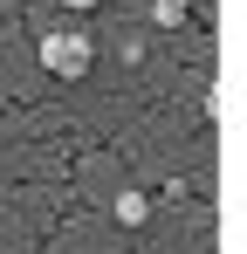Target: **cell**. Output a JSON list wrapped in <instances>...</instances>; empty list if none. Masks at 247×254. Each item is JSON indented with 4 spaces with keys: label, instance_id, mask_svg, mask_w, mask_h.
I'll return each mask as SVG.
<instances>
[{
    "label": "cell",
    "instance_id": "obj_1",
    "mask_svg": "<svg viewBox=\"0 0 247 254\" xmlns=\"http://www.w3.org/2000/svg\"><path fill=\"white\" fill-rule=\"evenodd\" d=\"M41 69L48 76H62V83H82L89 76V62H96V42L82 35V28H55V35H41Z\"/></svg>",
    "mask_w": 247,
    "mask_h": 254
},
{
    "label": "cell",
    "instance_id": "obj_4",
    "mask_svg": "<svg viewBox=\"0 0 247 254\" xmlns=\"http://www.w3.org/2000/svg\"><path fill=\"white\" fill-rule=\"evenodd\" d=\"M62 7H69V14H89V7H96V0H62Z\"/></svg>",
    "mask_w": 247,
    "mask_h": 254
},
{
    "label": "cell",
    "instance_id": "obj_2",
    "mask_svg": "<svg viewBox=\"0 0 247 254\" xmlns=\"http://www.w3.org/2000/svg\"><path fill=\"white\" fill-rule=\"evenodd\" d=\"M110 213H117V227H144V220H151V199H144V192H124Z\"/></svg>",
    "mask_w": 247,
    "mask_h": 254
},
{
    "label": "cell",
    "instance_id": "obj_3",
    "mask_svg": "<svg viewBox=\"0 0 247 254\" xmlns=\"http://www.w3.org/2000/svg\"><path fill=\"white\" fill-rule=\"evenodd\" d=\"M185 14H192V0H151V21L158 28H185Z\"/></svg>",
    "mask_w": 247,
    "mask_h": 254
}]
</instances>
